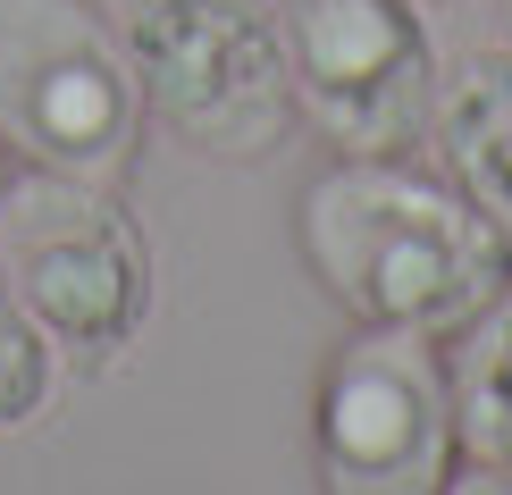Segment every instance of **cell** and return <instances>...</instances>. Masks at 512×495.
<instances>
[{
	"label": "cell",
	"mask_w": 512,
	"mask_h": 495,
	"mask_svg": "<svg viewBox=\"0 0 512 495\" xmlns=\"http://www.w3.org/2000/svg\"><path fill=\"white\" fill-rule=\"evenodd\" d=\"M294 261L353 328L454 344L512 286V235L420 152H336L294 193Z\"/></svg>",
	"instance_id": "6da1fadb"
},
{
	"label": "cell",
	"mask_w": 512,
	"mask_h": 495,
	"mask_svg": "<svg viewBox=\"0 0 512 495\" xmlns=\"http://www.w3.org/2000/svg\"><path fill=\"white\" fill-rule=\"evenodd\" d=\"M429 9H437V0H429Z\"/></svg>",
	"instance_id": "7c38bea8"
},
{
	"label": "cell",
	"mask_w": 512,
	"mask_h": 495,
	"mask_svg": "<svg viewBox=\"0 0 512 495\" xmlns=\"http://www.w3.org/2000/svg\"><path fill=\"white\" fill-rule=\"evenodd\" d=\"M454 420H462V487H512V286L454 344Z\"/></svg>",
	"instance_id": "ba28073f"
},
{
	"label": "cell",
	"mask_w": 512,
	"mask_h": 495,
	"mask_svg": "<svg viewBox=\"0 0 512 495\" xmlns=\"http://www.w3.org/2000/svg\"><path fill=\"white\" fill-rule=\"evenodd\" d=\"M143 135V84L101 0H0V152L42 177L126 185Z\"/></svg>",
	"instance_id": "277c9868"
},
{
	"label": "cell",
	"mask_w": 512,
	"mask_h": 495,
	"mask_svg": "<svg viewBox=\"0 0 512 495\" xmlns=\"http://www.w3.org/2000/svg\"><path fill=\"white\" fill-rule=\"evenodd\" d=\"M311 470L336 495L462 487L454 353L445 336L353 328L311 378Z\"/></svg>",
	"instance_id": "5b68a950"
},
{
	"label": "cell",
	"mask_w": 512,
	"mask_h": 495,
	"mask_svg": "<svg viewBox=\"0 0 512 495\" xmlns=\"http://www.w3.org/2000/svg\"><path fill=\"white\" fill-rule=\"evenodd\" d=\"M496 34H504V42H512V0H496Z\"/></svg>",
	"instance_id": "30bf717a"
},
{
	"label": "cell",
	"mask_w": 512,
	"mask_h": 495,
	"mask_svg": "<svg viewBox=\"0 0 512 495\" xmlns=\"http://www.w3.org/2000/svg\"><path fill=\"white\" fill-rule=\"evenodd\" d=\"M152 135L194 160L261 168L294 143V68L277 0H110Z\"/></svg>",
	"instance_id": "7a4b0ae2"
},
{
	"label": "cell",
	"mask_w": 512,
	"mask_h": 495,
	"mask_svg": "<svg viewBox=\"0 0 512 495\" xmlns=\"http://www.w3.org/2000/svg\"><path fill=\"white\" fill-rule=\"evenodd\" d=\"M9 177H17V160H9V152H0V193H9Z\"/></svg>",
	"instance_id": "8fae6325"
},
{
	"label": "cell",
	"mask_w": 512,
	"mask_h": 495,
	"mask_svg": "<svg viewBox=\"0 0 512 495\" xmlns=\"http://www.w3.org/2000/svg\"><path fill=\"white\" fill-rule=\"evenodd\" d=\"M0 269L59 361H118L160 311V252L126 210V185L17 168L0 193Z\"/></svg>",
	"instance_id": "3957f363"
},
{
	"label": "cell",
	"mask_w": 512,
	"mask_h": 495,
	"mask_svg": "<svg viewBox=\"0 0 512 495\" xmlns=\"http://www.w3.org/2000/svg\"><path fill=\"white\" fill-rule=\"evenodd\" d=\"M51 395H59V353H51V336L34 328V311L17 303L9 269H0V437L34 428L51 412Z\"/></svg>",
	"instance_id": "9c48e42d"
},
{
	"label": "cell",
	"mask_w": 512,
	"mask_h": 495,
	"mask_svg": "<svg viewBox=\"0 0 512 495\" xmlns=\"http://www.w3.org/2000/svg\"><path fill=\"white\" fill-rule=\"evenodd\" d=\"M429 143H437L445 177L512 235V42L445 59V93H437Z\"/></svg>",
	"instance_id": "52a82bcc"
},
{
	"label": "cell",
	"mask_w": 512,
	"mask_h": 495,
	"mask_svg": "<svg viewBox=\"0 0 512 495\" xmlns=\"http://www.w3.org/2000/svg\"><path fill=\"white\" fill-rule=\"evenodd\" d=\"M294 110L328 152H420L437 126L445 51L429 0H277Z\"/></svg>",
	"instance_id": "8992f818"
}]
</instances>
